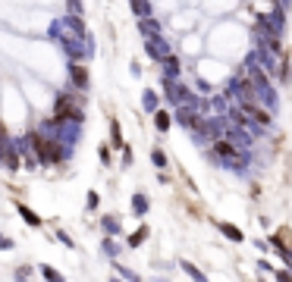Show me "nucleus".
Returning <instances> with one entry per match:
<instances>
[{"instance_id": "1", "label": "nucleus", "mask_w": 292, "mask_h": 282, "mask_svg": "<svg viewBox=\"0 0 292 282\" xmlns=\"http://www.w3.org/2000/svg\"><path fill=\"white\" fill-rule=\"evenodd\" d=\"M29 141H32V148H35V154H38L41 163H50V166H60V163H63V151H60L57 141H50V138H44V135H38V132H32Z\"/></svg>"}, {"instance_id": "2", "label": "nucleus", "mask_w": 292, "mask_h": 282, "mask_svg": "<svg viewBox=\"0 0 292 282\" xmlns=\"http://www.w3.org/2000/svg\"><path fill=\"white\" fill-rule=\"evenodd\" d=\"M54 113H57V123L63 119H82V104L75 94H60L57 104H54Z\"/></svg>"}, {"instance_id": "3", "label": "nucleus", "mask_w": 292, "mask_h": 282, "mask_svg": "<svg viewBox=\"0 0 292 282\" xmlns=\"http://www.w3.org/2000/svg\"><path fill=\"white\" fill-rule=\"evenodd\" d=\"M245 113H252V119H255V123H261V125L270 123V113L264 107H257V104H245Z\"/></svg>"}, {"instance_id": "4", "label": "nucleus", "mask_w": 292, "mask_h": 282, "mask_svg": "<svg viewBox=\"0 0 292 282\" xmlns=\"http://www.w3.org/2000/svg\"><path fill=\"white\" fill-rule=\"evenodd\" d=\"M70 75H73L75 88H85V85H88V72H85L79 63H73V66H70Z\"/></svg>"}, {"instance_id": "5", "label": "nucleus", "mask_w": 292, "mask_h": 282, "mask_svg": "<svg viewBox=\"0 0 292 282\" xmlns=\"http://www.w3.org/2000/svg\"><path fill=\"white\" fill-rule=\"evenodd\" d=\"M214 151H217L220 157H226V160H236V148H233V144H226V141H217V144H214Z\"/></svg>"}, {"instance_id": "6", "label": "nucleus", "mask_w": 292, "mask_h": 282, "mask_svg": "<svg viewBox=\"0 0 292 282\" xmlns=\"http://www.w3.org/2000/svg\"><path fill=\"white\" fill-rule=\"evenodd\" d=\"M3 163L10 169H19V154H16V151H3Z\"/></svg>"}, {"instance_id": "7", "label": "nucleus", "mask_w": 292, "mask_h": 282, "mask_svg": "<svg viewBox=\"0 0 292 282\" xmlns=\"http://www.w3.org/2000/svg\"><path fill=\"white\" fill-rule=\"evenodd\" d=\"M220 229H223V235H229L233 242H242V232H239L236 226H229V223H220Z\"/></svg>"}, {"instance_id": "8", "label": "nucleus", "mask_w": 292, "mask_h": 282, "mask_svg": "<svg viewBox=\"0 0 292 282\" xmlns=\"http://www.w3.org/2000/svg\"><path fill=\"white\" fill-rule=\"evenodd\" d=\"M19 213L25 217V223H32V226H38V223H41V219H38V217H35V213H32L29 207H19Z\"/></svg>"}, {"instance_id": "9", "label": "nucleus", "mask_w": 292, "mask_h": 282, "mask_svg": "<svg viewBox=\"0 0 292 282\" xmlns=\"http://www.w3.org/2000/svg\"><path fill=\"white\" fill-rule=\"evenodd\" d=\"M179 119H182V125H192V129H198V125H201L192 113H179Z\"/></svg>"}, {"instance_id": "10", "label": "nucleus", "mask_w": 292, "mask_h": 282, "mask_svg": "<svg viewBox=\"0 0 292 282\" xmlns=\"http://www.w3.org/2000/svg\"><path fill=\"white\" fill-rule=\"evenodd\" d=\"M154 123H157V129H167V125H170V116H167V113H157V116H154Z\"/></svg>"}, {"instance_id": "11", "label": "nucleus", "mask_w": 292, "mask_h": 282, "mask_svg": "<svg viewBox=\"0 0 292 282\" xmlns=\"http://www.w3.org/2000/svg\"><path fill=\"white\" fill-rule=\"evenodd\" d=\"M145 235H148V229H139V232L129 238V242H132V245H142V242H145Z\"/></svg>"}, {"instance_id": "12", "label": "nucleus", "mask_w": 292, "mask_h": 282, "mask_svg": "<svg viewBox=\"0 0 292 282\" xmlns=\"http://www.w3.org/2000/svg\"><path fill=\"white\" fill-rule=\"evenodd\" d=\"M154 163H157V166H164V163H167V157H164L160 151H154Z\"/></svg>"}]
</instances>
